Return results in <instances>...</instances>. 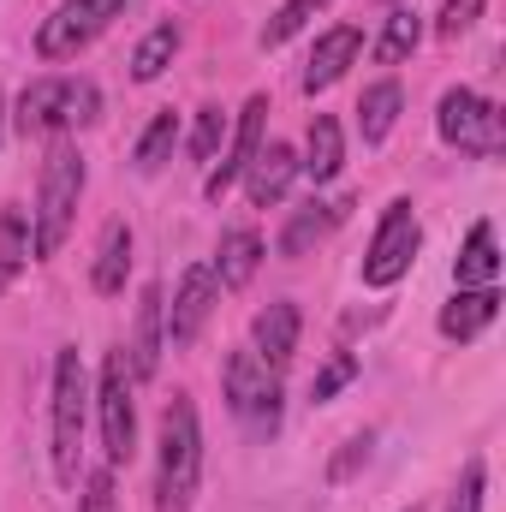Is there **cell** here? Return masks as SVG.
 <instances>
[{
    "mask_svg": "<svg viewBox=\"0 0 506 512\" xmlns=\"http://www.w3.org/2000/svg\"><path fill=\"white\" fill-rule=\"evenodd\" d=\"M346 382H358V358H352V352H334V358L316 370V382H310V399H316V405H328V399H334V393H340Z\"/></svg>",
    "mask_w": 506,
    "mask_h": 512,
    "instance_id": "cell-29",
    "label": "cell"
},
{
    "mask_svg": "<svg viewBox=\"0 0 506 512\" xmlns=\"http://www.w3.org/2000/svg\"><path fill=\"white\" fill-rule=\"evenodd\" d=\"M298 334H304V316H298V304H292V298H274L268 310H256V322H251V352L268 364V370H286V364H292V352H298Z\"/></svg>",
    "mask_w": 506,
    "mask_h": 512,
    "instance_id": "cell-12",
    "label": "cell"
},
{
    "mask_svg": "<svg viewBox=\"0 0 506 512\" xmlns=\"http://www.w3.org/2000/svg\"><path fill=\"white\" fill-rule=\"evenodd\" d=\"M84 512H120V489H114V465L84 477Z\"/></svg>",
    "mask_w": 506,
    "mask_h": 512,
    "instance_id": "cell-32",
    "label": "cell"
},
{
    "mask_svg": "<svg viewBox=\"0 0 506 512\" xmlns=\"http://www.w3.org/2000/svg\"><path fill=\"white\" fill-rule=\"evenodd\" d=\"M411 512H417V507H411Z\"/></svg>",
    "mask_w": 506,
    "mask_h": 512,
    "instance_id": "cell-36",
    "label": "cell"
},
{
    "mask_svg": "<svg viewBox=\"0 0 506 512\" xmlns=\"http://www.w3.org/2000/svg\"><path fill=\"white\" fill-rule=\"evenodd\" d=\"M215 304H221V280H215V268H209V262H191V268L179 274V286H173V304L161 310L167 352H185V346L203 334V322L215 316Z\"/></svg>",
    "mask_w": 506,
    "mask_h": 512,
    "instance_id": "cell-10",
    "label": "cell"
},
{
    "mask_svg": "<svg viewBox=\"0 0 506 512\" xmlns=\"http://www.w3.org/2000/svg\"><path fill=\"white\" fill-rule=\"evenodd\" d=\"M84 423H90V376L78 346L54 352V399H48V429H54V477L72 489L78 483V447H84Z\"/></svg>",
    "mask_w": 506,
    "mask_h": 512,
    "instance_id": "cell-3",
    "label": "cell"
},
{
    "mask_svg": "<svg viewBox=\"0 0 506 512\" xmlns=\"http://www.w3.org/2000/svg\"><path fill=\"white\" fill-rule=\"evenodd\" d=\"M262 126H268V96H251V102L239 108V126L227 131V161H215V167H209V179H203L209 203H221V197L245 179V167H251L256 149H262Z\"/></svg>",
    "mask_w": 506,
    "mask_h": 512,
    "instance_id": "cell-11",
    "label": "cell"
},
{
    "mask_svg": "<svg viewBox=\"0 0 506 512\" xmlns=\"http://www.w3.org/2000/svg\"><path fill=\"white\" fill-rule=\"evenodd\" d=\"M120 6H126V0H60V6L42 18V30H36V60H48V66L78 60V54L120 18Z\"/></svg>",
    "mask_w": 506,
    "mask_h": 512,
    "instance_id": "cell-8",
    "label": "cell"
},
{
    "mask_svg": "<svg viewBox=\"0 0 506 512\" xmlns=\"http://www.w3.org/2000/svg\"><path fill=\"white\" fill-rule=\"evenodd\" d=\"M221 143H227V114L221 108H197V126H191V161H215L221 155Z\"/></svg>",
    "mask_w": 506,
    "mask_h": 512,
    "instance_id": "cell-28",
    "label": "cell"
},
{
    "mask_svg": "<svg viewBox=\"0 0 506 512\" xmlns=\"http://www.w3.org/2000/svg\"><path fill=\"white\" fill-rule=\"evenodd\" d=\"M346 209H352V203H316V197H310L304 209H292V221L280 227V256H292V262L310 256L340 221H346Z\"/></svg>",
    "mask_w": 506,
    "mask_h": 512,
    "instance_id": "cell-18",
    "label": "cell"
},
{
    "mask_svg": "<svg viewBox=\"0 0 506 512\" xmlns=\"http://www.w3.org/2000/svg\"><path fill=\"white\" fill-rule=\"evenodd\" d=\"M221 387H227L233 417H245V423H251L256 441H268V435L280 429V370H268L251 346H239V352L227 358Z\"/></svg>",
    "mask_w": 506,
    "mask_h": 512,
    "instance_id": "cell-7",
    "label": "cell"
},
{
    "mask_svg": "<svg viewBox=\"0 0 506 512\" xmlns=\"http://www.w3.org/2000/svg\"><path fill=\"white\" fill-rule=\"evenodd\" d=\"M126 274H131V227L126 221H108L102 251H96V268H90V286H96L102 298H120V292H126Z\"/></svg>",
    "mask_w": 506,
    "mask_h": 512,
    "instance_id": "cell-21",
    "label": "cell"
},
{
    "mask_svg": "<svg viewBox=\"0 0 506 512\" xmlns=\"http://www.w3.org/2000/svg\"><path fill=\"white\" fill-rule=\"evenodd\" d=\"M483 489H489V471H483V459H471L447 495V512H483Z\"/></svg>",
    "mask_w": 506,
    "mask_h": 512,
    "instance_id": "cell-30",
    "label": "cell"
},
{
    "mask_svg": "<svg viewBox=\"0 0 506 512\" xmlns=\"http://www.w3.org/2000/svg\"><path fill=\"white\" fill-rule=\"evenodd\" d=\"M96 423H102V453H108V465H126L131 453H137V399H131L126 352H108V358H102Z\"/></svg>",
    "mask_w": 506,
    "mask_h": 512,
    "instance_id": "cell-9",
    "label": "cell"
},
{
    "mask_svg": "<svg viewBox=\"0 0 506 512\" xmlns=\"http://www.w3.org/2000/svg\"><path fill=\"white\" fill-rule=\"evenodd\" d=\"M340 167H346V131H340L334 114H316V120H310V137H304V161H298V173H304L310 185H334Z\"/></svg>",
    "mask_w": 506,
    "mask_h": 512,
    "instance_id": "cell-17",
    "label": "cell"
},
{
    "mask_svg": "<svg viewBox=\"0 0 506 512\" xmlns=\"http://www.w3.org/2000/svg\"><path fill=\"white\" fill-rule=\"evenodd\" d=\"M435 131H441V143H453L459 155H477V161H495V155L506 149L501 102H489V96H477V90H465V84L441 96Z\"/></svg>",
    "mask_w": 506,
    "mask_h": 512,
    "instance_id": "cell-5",
    "label": "cell"
},
{
    "mask_svg": "<svg viewBox=\"0 0 506 512\" xmlns=\"http://www.w3.org/2000/svg\"><path fill=\"white\" fill-rule=\"evenodd\" d=\"M96 114H102V90L90 78H36V84H24L12 126L24 137H54V131L90 126Z\"/></svg>",
    "mask_w": 506,
    "mask_h": 512,
    "instance_id": "cell-4",
    "label": "cell"
},
{
    "mask_svg": "<svg viewBox=\"0 0 506 512\" xmlns=\"http://www.w3.org/2000/svg\"><path fill=\"white\" fill-rule=\"evenodd\" d=\"M215 280L227 286V292H239V286H251V274L262 268V233L256 227H233V233H221V251H215Z\"/></svg>",
    "mask_w": 506,
    "mask_h": 512,
    "instance_id": "cell-19",
    "label": "cell"
},
{
    "mask_svg": "<svg viewBox=\"0 0 506 512\" xmlns=\"http://www.w3.org/2000/svg\"><path fill=\"white\" fill-rule=\"evenodd\" d=\"M322 6H328V0H286V6H280L268 24H262V36H256V42H262V48H280V42H292V36H298V30H304V24H310Z\"/></svg>",
    "mask_w": 506,
    "mask_h": 512,
    "instance_id": "cell-27",
    "label": "cell"
},
{
    "mask_svg": "<svg viewBox=\"0 0 506 512\" xmlns=\"http://www.w3.org/2000/svg\"><path fill=\"white\" fill-rule=\"evenodd\" d=\"M483 6H489V0H447V6H441V18H435V36L459 42V36H465V30L483 18Z\"/></svg>",
    "mask_w": 506,
    "mask_h": 512,
    "instance_id": "cell-31",
    "label": "cell"
},
{
    "mask_svg": "<svg viewBox=\"0 0 506 512\" xmlns=\"http://www.w3.org/2000/svg\"><path fill=\"white\" fill-rule=\"evenodd\" d=\"M161 310H167V304H161V286H143V292H137V328H131V346H120V352H126L131 382H149L155 364H161V352H167Z\"/></svg>",
    "mask_w": 506,
    "mask_h": 512,
    "instance_id": "cell-14",
    "label": "cell"
},
{
    "mask_svg": "<svg viewBox=\"0 0 506 512\" xmlns=\"http://www.w3.org/2000/svg\"><path fill=\"white\" fill-rule=\"evenodd\" d=\"M173 143H179V114H155L143 137H137V149H131V167L149 179V173H161L167 161H173Z\"/></svg>",
    "mask_w": 506,
    "mask_h": 512,
    "instance_id": "cell-26",
    "label": "cell"
},
{
    "mask_svg": "<svg viewBox=\"0 0 506 512\" xmlns=\"http://www.w3.org/2000/svg\"><path fill=\"white\" fill-rule=\"evenodd\" d=\"M393 6H399V0H393Z\"/></svg>",
    "mask_w": 506,
    "mask_h": 512,
    "instance_id": "cell-35",
    "label": "cell"
},
{
    "mask_svg": "<svg viewBox=\"0 0 506 512\" xmlns=\"http://www.w3.org/2000/svg\"><path fill=\"white\" fill-rule=\"evenodd\" d=\"M453 280L459 286H501V251H495V227L489 221H477L465 233V251L453 262Z\"/></svg>",
    "mask_w": 506,
    "mask_h": 512,
    "instance_id": "cell-20",
    "label": "cell"
},
{
    "mask_svg": "<svg viewBox=\"0 0 506 512\" xmlns=\"http://www.w3.org/2000/svg\"><path fill=\"white\" fill-rule=\"evenodd\" d=\"M358 54H364V30H358V24H334V30H322L316 48H310V66H304V90H310V96L334 90Z\"/></svg>",
    "mask_w": 506,
    "mask_h": 512,
    "instance_id": "cell-13",
    "label": "cell"
},
{
    "mask_svg": "<svg viewBox=\"0 0 506 512\" xmlns=\"http://www.w3.org/2000/svg\"><path fill=\"white\" fill-rule=\"evenodd\" d=\"M203 483V423L191 393H173L161 405V435H155V512H191Z\"/></svg>",
    "mask_w": 506,
    "mask_h": 512,
    "instance_id": "cell-1",
    "label": "cell"
},
{
    "mask_svg": "<svg viewBox=\"0 0 506 512\" xmlns=\"http://www.w3.org/2000/svg\"><path fill=\"white\" fill-rule=\"evenodd\" d=\"M0 126H6V96H0Z\"/></svg>",
    "mask_w": 506,
    "mask_h": 512,
    "instance_id": "cell-34",
    "label": "cell"
},
{
    "mask_svg": "<svg viewBox=\"0 0 506 512\" xmlns=\"http://www.w3.org/2000/svg\"><path fill=\"white\" fill-rule=\"evenodd\" d=\"M417 42H423V18H417V6H387L376 42H370V54H376L381 66H399V60L417 54Z\"/></svg>",
    "mask_w": 506,
    "mask_h": 512,
    "instance_id": "cell-23",
    "label": "cell"
},
{
    "mask_svg": "<svg viewBox=\"0 0 506 512\" xmlns=\"http://www.w3.org/2000/svg\"><path fill=\"white\" fill-rule=\"evenodd\" d=\"M84 149L78 143H54L48 161H42V191H36V209H30V256H54L66 245L72 221H78V203H84Z\"/></svg>",
    "mask_w": 506,
    "mask_h": 512,
    "instance_id": "cell-2",
    "label": "cell"
},
{
    "mask_svg": "<svg viewBox=\"0 0 506 512\" xmlns=\"http://www.w3.org/2000/svg\"><path fill=\"white\" fill-rule=\"evenodd\" d=\"M292 179H298L292 143H262L256 161L245 167V197H251V209H280L286 191H292Z\"/></svg>",
    "mask_w": 506,
    "mask_h": 512,
    "instance_id": "cell-15",
    "label": "cell"
},
{
    "mask_svg": "<svg viewBox=\"0 0 506 512\" xmlns=\"http://www.w3.org/2000/svg\"><path fill=\"white\" fill-rule=\"evenodd\" d=\"M179 54V24H155L137 48H131V84H155Z\"/></svg>",
    "mask_w": 506,
    "mask_h": 512,
    "instance_id": "cell-25",
    "label": "cell"
},
{
    "mask_svg": "<svg viewBox=\"0 0 506 512\" xmlns=\"http://www.w3.org/2000/svg\"><path fill=\"white\" fill-rule=\"evenodd\" d=\"M24 262H30V215L18 203H6L0 209V292L24 274Z\"/></svg>",
    "mask_w": 506,
    "mask_h": 512,
    "instance_id": "cell-24",
    "label": "cell"
},
{
    "mask_svg": "<svg viewBox=\"0 0 506 512\" xmlns=\"http://www.w3.org/2000/svg\"><path fill=\"white\" fill-rule=\"evenodd\" d=\"M417 245H423V221H417L411 197H393V203L381 209L370 251H364V286H376V292L399 286V280L411 274V262H417Z\"/></svg>",
    "mask_w": 506,
    "mask_h": 512,
    "instance_id": "cell-6",
    "label": "cell"
},
{
    "mask_svg": "<svg viewBox=\"0 0 506 512\" xmlns=\"http://www.w3.org/2000/svg\"><path fill=\"white\" fill-rule=\"evenodd\" d=\"M370 447H376V435H370V429H364V435H352V441L340 447V459L328 465V483H346V477H352V471L370 459Z\"/></svg>",
    "mask_w": 506,
    "mask_h": 512,
    "instance_id": "cell-33",
    "label": "cell"
},
{
    "mask_svg": "<svg viewBox=\"0 0 506 512\" xmlns=\"http://www.w3.org/2000/svg\"><path fill=\"white\" fill-rule=\"evenodd\" d=\"M495 316H501V286H459V292L447 298V310H441V334L465 346V340H477Z\"/></svg>",
    "mask_w": 506,
    "mask_h": 512,
    "instance_id": "cell-16",
    "label": "cell"
},
{
    "mask_svg": "<svg viewBox=\"0 0 506 512\" xmlns=\"http://www.w3.org/2000/svg\"><path fill=\"white\" fill-rule=\"evenodd\" d=\"M399 108H405V90L393 84V78H381V84H370L364 96H358V137L376 149V143H387V131L399 126Z\"/></svg>",
    "mask_w": 506,
    "mask_h": 512,
    "instance_id": "cell-22",
    "label": "cell"
}]
</instances>
